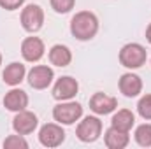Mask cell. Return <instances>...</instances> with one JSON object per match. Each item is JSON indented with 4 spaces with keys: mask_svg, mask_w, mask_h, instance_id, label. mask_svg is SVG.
Listing matches in <instances>:
<instances>
[{
    "mask_svg": "<svg viewBox=\"0 0 151 149\" xmlns=\"http://www.w3.org/2000/svg\"><path fill=\"white\" fill-rule=\"evenodd\" d=\"M99 32V19L90 11L77 12L70 21V34L77 40H90Z\"/></svg>",
    "mask_w": 151,
    "mask_h": 149,
    "instance_id": "1",
    "label": "cell"
},
{
    "mask_svg": "<svg viewBox=\"0 0 151 149\" xmlns=\"http://www.w3.org/2000/svg\"><path fill=\"white\" fill-rule=\"evenodd\" d=\"M146 49L141 44H127L119 51V63L127 69H139L146 63Z\"/></svg>",
    "mask_w": 151,
    "mask_h": 149,
    "instance_id": "2",
    "label": "cell"
},
{
    "mask_svg": "<svg viewBox=\"0 0 151 149\" xmlns=\"http://www.w3.org/2000/svg\"><path fill=\"white\" fill-rule=\"evenodd\" d=\"M102 133V121L95 116H86L76 130V135L81 142H95Z\"/></svg>",
    "mask_w": 151,
    "mask_h": 149,
    "instance_id": "3",
    "label": "cell"
},
{
    "mask_svg": "<svg viewBox=\"0 0 151 149\" xmlns=\"http://www.w3.org/2000/svg\"><path fill=\"white\" fill-rule=\"evenodd\" d=\"M81 116H83V107L77 102H63L55 105L53 109V117L60 125H74Z\"/></svg>",
    "mask_w": 151,
    "mask_h": 149,
    "instance_id": "4",
    "label": "cell"
},
{
    "mask_svg": "<svg viewBox=\"0 0 151 149\" xmlns=\"http://www.w3.org/2000/svg\"><path fill=\"white\" fill-rule=\"evenodd\" d=\"M42 23H44V11L40 9V5L30 4L21 11V25L27 32L30 34L39 32L42 28Z\"/></svg>",
    "mask_w": 151,
    "mask_h": 149,
    "instance_id": "5",
    "label": "cell"
},
{
    "mask_svg": "<svg viewBox=\"0 0 151 149\" xmlns=\"http://www.w3.org/2000/svg\"><path fill=\"white\" fill-rule=\"evenodd\" d=\"M39 140L44 148H58L65 140V132L56 123H46L39 132Z\"/></svg>",
    "mask_w": 151,
    "mask_h": 149,
    "instance_id": "6",
    "label": "cell"
},
{
    "mask_svg": "<svg viewBox=\"0 0 151 149\" xmlns=\"http://www.w3.org/2000/svg\"><path fill=\"white\" fill-rule=\"evenodd\" d=\"M77 91H79L77 81L74 77H70V75H63L53 86V98L55 100H62V102L63 100H70V98H74L77 95Z\"/></svg>",
    "mask_w": 151,
    "mask_h": 149,
    "instance_id": "7",
    "label": "cell"
},
{
    "mask_svg": "<svg viewBox=\"0 0 151 149\" xmlns=\"http://www.w3.org/2000/svg\"><path fill=\"white\" fill-rule=\"evenodd\" d=\"M37 116L30 111H19L12 119V128L19 135H28L37 128Z\"/></svg>",
    "mask_w": 151,
    "mask_h": 149,
    "instance_id": "8",
    "label": "cell"
},
{
    "mask_svg": "<svg viewBox=\"0 0 151 149\" xmlns=\"http://www.w3.org/2000/svg\"><path fill=\"white\" fill-rule=\"evenodd\" d=\"M53 77H55L53 69H49L46 65H37L28 72V84L34 90H44L51 84Z\"/></svg>",
    "mask_w": 151,
    "mask_h": 149,
    "instance_id": "9",
    "label": "cell"
},
{
    "mask_svg": "<svg viewBox=\"0 0 151 149\" xmlns=\"http://www.w3.org/2000/svg\"><path fill=\"white\" fill-rule=\"evenodd\" d=\"M118 107V100L114 97H109L106 93H95L91 98H90V109L95 112V114H111Z\"/></svg>",
    "mask_w": 151,
    "mask_h": 149,
    "instance_id": "10",
    "label": "cell"
},
{
    "mask_svg": "<svg viewBox=\"0 0 151 149\" xmlns=\"http://www.w3.org/2000/svg\"><path fill=\"white\" fill-rule=\"evenodd\" d=\"M21 54L27 62H39L44 56V42L39 37H27L21 44Z\"/></svg>",
    "mask_w": 151,
    "mask_h": 149,
    "instance_id": "11",
    "label": "cell"
},
{
    "mask_svg": "<svg viewBox=\"0 0 151 149\" xmlns=\"http://www.w3.org/2000/svg\"><path fill=\"white\" fill-rule=\"evenodd\" d=\"M27 105H28V95L23 90H16L14 88L9 93H5V97H4V107L12 112L25 111Z\"/></svg>",
    "mask_w": 151,
    "mask_h": 149,
    "instance_id": "12",
    "label": "cell"
},
{
    "mask_svg": "<svg viewBox=\"0 0 151 149\" xmlns=\"http://www.w3.org/2000/svg\"><path fill=\"white\" fill-rule=\"evenodd\" d=\"M119 91L125 97H128V98L137 97L142 91V81H141V77L135 74H123L121 79H119Z\"/></svg>",
    "mask_w": 151,
    "mask_h": 149,
    "instance_id": "13",
    "label": "cell"
},
{
    "mask_svg": "<svg viewBox=\"0 0 151 149\" xmlns=\"http://www.w3.org/2000/svg\"><path fill=\"white\" fill-rule=\"evenodd\" d=\"M104 140H106V146L109 149H125L130 142V135H128V132H123V130H118V128L111 126L106 132Z\"/></svg>",
    "mask_w": 151,
    "mask_h": 149,
    "instance_id": "14",
    "label": "cell"
},
{
    "mask_svg": "<svg viewBox=\"0 0 151 149\" xmlns=\"http://www.w3.org/2000/svg\"><path fill=\"white\" fill-rule=\"evenodd\" d=\"M25 74H27L25 65L14 62V63H11V65L5 67V70H4V74H2V79H4V82L9 84V86H18V84L25 79Z\"/></svg>",
    "mask_w": 151,
    "mask_h": 149,
    "instance_id": "15",
    "label": "cell"
},
{
    "mask_svg": "<svg viewBox=\"0 0 151 149\" xmlns=\"http://www.w3.org/2000/svg\"><path fill=\"white\" fill-rule=\"evenodd\" d=\"M49 62L56 67H67L70 62H72V53L67 46H62V44H55L51 49H49Z\"/></svg>",
    "mask_w": 151,
    "mask_h": 149,
    "instance_id": "16",
    "label": "cell"
},
{
    "mask_svg": "<svg viewBox=\"0 0 151 149\" xmlns=\"http://www.w3.org/2000/svg\"><path fill=\"white\" fill-rule=\"evenodd\" d=\"M134 123H135V116H134V112L128 111V109L118 111L113 116V119H111V126L118 128V130H123V132H130Z\"/></svg>",
    "mask_w": 151,
    "mask_h": 149,
    "instance_id": "17",
    "label": "cell"
},
{
    "mask_svg": "<svg viewBox=\"0 0 151 149\" xmlns=\"http://www.w3.org/2000/svg\"><path fill=\"white\" fill-rule=\"evenodd\" d=\"M135 142L141 148H151V125L144 123L135 130Z\"/></svg>",
    "mask_w": 151,
    "mask_h": 149,
    "instance_id": "18",
    "label": "cell"
},
{
    "mask_svg": "<svg viewBox=\"0 0 151 149\" xmlns=\"http://www.w3.org/2000/svg\"><path fill=\"white\" fill-rule=\"evenodd\" d=\"M4 148L5 149H27L28 148V142L23 139V135H9L5 140H4Z\"/></svg>",
    "mask_w": 151,
    "mask_h": 149,
    "instance_id": "19",
    "label": "cell"
},
{
    "mask_svg": "<svg viewBox=\"0 0 151 149\" xmlns=\"http://www.w3.org/2000/svg\"><path fill=\"white\" fill-rule=\"evenodd\" d=\"M76 0H51V7L58 14H67L74 9Z\"/></svg>",
    "mask_w": 151,
    "mask_h": 149,
    "instance_id": "20",
    "label": "cell"
},
{
    "mask_svg": "<svg viewBox=\"0 0 151 149\" xmlns=\"http://www.w3.org/2000/svg\"><path fill=\"white\" fill-rule=\"evenodd\" d=\"M137 112L141 114V117L151 119V95H144L139 104H137Z\"/></svg>",
    "mask_w": 151,
    "mask_h": 149,
    "instance_id": "21",
    "label": "cell"
},
{
    "mask_svg": "<svg viewBox=\"0 0 151 149\" xmlns=\"http://www.w3.org/2000/svg\"><path fill=\"white\" fill-rule=\"evenodd\" d=\"M25 0H0V7H4L5 11H16L23 5Z\"/></svg>",
    "mask_w": 151,
    "mask_h": 149,
    "instance_id": "22",
    "label": "cell"
},
{
    "mask_svg": "<svg viewBox=\"0 0 151 149\" xmlns=\"http://www.w3.org/2000/svg\"><path fill=\"white\" fill-rule=\"evenodd\" d=\"M146 39H148V42L151 44V23H150V27L146 28Z\"/></svg>",
    "mask_w": 151,
    "mask_h": 149,
    "instance_id": "23",
    "label": "cell"
},
{
    "mask_svg": "<svg viewBox=\"0 0 151 149\" xmlns=\"http://www.w3.org/2000/svg\"><path fill=\"white\" fill-rule=\"evenodd\" d=\"M0 65H2V54H0Z\"/></svg>",
    "mask_w": 151,
    "mask_h": 149,
    "instance_id": "24",
    "label": "cell"
}]
</instances>
